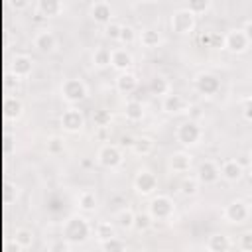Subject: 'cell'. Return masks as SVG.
<instances>
[{
    "instance_id": "28",
    "label": "cell",
    "mask_w": 252,
    "mask_h": 252,
    "mask_svg": "<svg viewBox=\"0 0 252 252\" xmlns=\"http://www.w3.org/2000/svg\"><path fill=\"white\" fill-rule=\"evenodd\" d=\"M154 148H156V142H154V138H150V136H136V138H134V144L130 146L132 154L138 156V158L150 156V154L154 152Z\"/></svg>"
},
{
    "instance_id": "8",
    "label": "cell",
    "mask_w": 252,
    "mask_h": 252,
    "mask_svg": "<svg viewBox=\"0 0 252 252\" xmlns=\"http://www.w3.org/2000/svg\"><path fill=\"white\" fill-rule=\"evenodd\" d=\"M250 39L246 37L242 28H232L226 32V35L222 37V49H226L232 55H242L250 49Z\"/></svg>"
},
{
    "instance_id": "4",
    "label": "cell",
    "mask_w": 252,
    "mask_h": 252,
    "mask_svg": "<svg viewBox=\"0 0 252 252\" xmlns=\"http://www.w3.org/2000/svg\"><path fill=\"white\" fill-rule=\"evenodd\" d=\"M132 187L136 191V195L140 197H154L158 187H159V181H158V175L148 169V167H140L132 179Z\"/></svg>"
},
{
    "instance_id": "38",
    "label": "cell",
    "mask_w": 252,
    "mask_h": 252,
    "mask_svg": "<svg viewBox=\"0 0 252 252\" xmlns=\"http://www.w3.org/2000/svg\"><path fill=\"white\" fill-rule=\"evenodd\" d=\"M118 41H120L122 45H132L134 41H138V32H136V28L130 26V24H122Z\"/></svg>"
},
{
    "instance_id": "9",
    "label": "cell",
    "mask_w": 252,
    "mask_h": 252,
    "mask_svg": "<svg viewBox=\"0 0 252 252\" xmlns=\"http://www.w3.org/2000/svg\"><path fill=\"white\" fill-rule=\"evenodd\" d=\"M124 161V154L118 144H102L96 152V163L104 169H116Z\"/></svg>"
},
{
    "instance_id": "40",
    "label": "cell",
    "mask_w": 252,
    "mask_h": 252,
    "mask_svg": "<svg viewBox=\"0 0 252 252\" xmlns=\"http://www.w3.org/2000/svg\"><path fill=\"white\" fill-rule=\"evenodd\" d=\"M120 30H122V24H118V22H110L108 26H104V35L110 39V41H118V37H120Z\"/></svg>"
},
{
    "instance_id": "3",
    "label": "cell",
    "mask_w": 252,
    "mask_h": 252,
    "mask_svg": "<svg viewBox=\"0 0 252 252\" xmlns=\"http://www.w3.org/2000/svg\"><path fill=\"white\" fill-rule=\"evenodd\" d=\"M175 140L183 148H195L203 140V126L197 120L187 118V120H183V122L177 124V128H175Z\"/></svg>"
},
{
    "instance_id": "11",
    "label": "cell",
    "mask_w": 252,
    "mask_h": 252,
    "mask_svg": "<svg viewBox=\"0 0 252 252\" xmlns=\"http://www.w3.org/2000/svg\"><path fill=\"white\" fill-rule=\"evenodd\" d=\"M85 114H83V110H79L77 106H69V108H65L63 112H61V116H59V126L67 132V134H79V132H83V128H85Z\"/></svg>"
},
{
    "instance_id": "48",
    "label": "cell",
    "mask_w": 252,
    "mask_h": 252,
    "mask_svg": "<svg viewBox=\"0 0 252 252\" xmlns=\"http://www.w3.org/2000/svg\"><path fill=\"white\" fill-rule=\"evenodd\" d=\"M161 252H175V250H171V248H167V250H161Z\"/></svg>"
},
{
    "instance_id": "49",
    "label": "cell",
    "mask_w": 252,
    "mask_h": 252,
    "mask_svg": "<svg viewBox=\"0 0 252 252\" xmlns=\"http://www.w3.org/2000/svg\"><path fill=\"white\" fill-rule=\"evenodd\" d=\"M248 175H250V179H252V165H250V173H248Z\"/></svg>"
},
{
    "instance_id": "16",
    "label": "cell",
    "mask_w": 252,
    "mask_h": 252,
    "mask_svg": "<svg viewBox=\"0 0 252 252\" xmlns=\"http://www.w3.org/2000/svg\"><path fill=\"white\" fill-rule=\"evenodd\" d=\"M189 108H191V104L177 93H169L167 96L161 98V110L165 114H169V116L185 114V112H189Z\"/></svg>"
},
{
    "instance_id": "35",
    "label": "cell",
    "mask_w": 252,
    "mask_h": 252,
    "mask_svg": "<svg viewBox=\"0 0 252 252\" xmlns=\"http://www.w3.org/2000/svg\"><path fill=\"white\" fill-rule=\"evenodd\" d=\"M154 217L148 213V211H140L136 213V220H134V230L136 232H148L152 226H154Z\"/></svg>"
},
{
    "instance_id": "30",
    "label": "cell",
    "mask_w": 252,
    "mask_h": 252,
    "mask_svg": "<svg viewBox=\"0 0 252 252\" xmlns=\"http://www.w3.org/2000/svg\"><path fill=\"white\" fill-rule=\"evenodd\" d=\"M91 63H93V67H96V69H106V67H110V63H112V49H108V47H104V45L94 47V51H93V55H91Z\"/></svg>"
},
{
    "instance_id": "21",
    "label": "cell",
    "mask_w": 252,
    "mask_h": 252,
    "mask_svg": "<svg viewBox=\"0 0 252 252\" xmlns=\"http://www.w3.org/2000/svg\"><path fill=\"white\" fill-rule=\"evenodd\" d=\"M232 240L224 232H211L205 240V250L207 252H230Z\"/></svg>"
},
{
    "instance_id": "26",
    "label": "cell",
    "mask_w": 252,
    "mask_h": 252,
    "mask_svg": "<svg viewBox=\"0 0 252 252\" xmlns=\"http://www.w3.org/2000/svg\"><path fill=\"white\" fill-rule=\"evenodd\" d=\"M96 207H98V197H96L94 191L85 189V191H81V193L77 195V209H79L81 213H85V215H87V213H94Z\"/></svg>"
},
{
    "instance_id": "2",
    "label": "cell",
    "mask_w": 252,
    "mask_h": 252,
    "mask_svg": "<svg viewBox=\"0 0 252 252\" xmlns=\"http://www.w3.org/2000/svg\"><path fill=\"white\" fill-rule=\"evenodd\" d=\"M59 94H61V98H63L65 102H69V104H79V102L87 100V96H89V87H87V83H85L83 79H79V77H67V79H63V83H61V87H59Z\"/></svg>"
},
{
    "instance_id": "19",
    "label": "cell",
    "mask_w": 252,
    "mask_h": 252,
    "mask_svg": "<svg viewBox=\"0 0 252 252\" xmlns=\"http://www.w3.org/2000/svg\"><path fill=\"white\" fill-rule=\"evenodd\" d=\"M132 65H134V55H132L130 49H126V47H116V49H112V63H110V67H112L114 71L126 73V71L132 69Z\"/></svg>"
},
{
    "instance_id": "32",
    "label": "cell",
    "mask_w": 252,
    "mask_h": 252,
    "mask_svg": "<svg viewBox=\"0 0 252 252\" xmlns=\"http://www.w3.org/2000/svg\"><path fill=\"white\" fill-rule=\"evenodd\" d=\"M12 240H14V244H18L20 248L26 250V248H32V246H33L35 234H33V230H30V228H26V226H20V228L14 230Z\"/></svg>"
},
{
    "instance_id": "25",
    "label": "cell",
    "mask_w": 252,
    "mask_h": 252,
    "mask_svg": "<svg viewBox=\"0 0 252 252\" xmlns=\"http://www.w3.org/2000/svg\"><path fill=\"white\" fill-rule=\"evenodd\" d=\"M122 114L128 122H142L144 116H146V106L142 100H126L124 102V108H122Z\"/></svg>"
},
{
    "instance_id": "14",
    "label": "cell",
    "mask_w": 252,
    "mask_h": 252,
    "mask_svg": "<svg viewBox=\"0 0 252 252\" xmlns=\"http://www.w3.org/2000/svg\"><path fill=\"white\" fill-rule=\"evenodd\" d=\"M57 45H59V41H57V35L53 33V30L41 28V30L35 32V35H33V47L39 53L49 55V53H53L57 49Z\"/></svg>"
},
{
    "instance_id": "42",
    "label": "cell",
    "mask_w": 252,
    "mask_h": 252,
    "mask_svg": "<svg viewBox=\"0 0 252 252\" xmlns=\"http://www.w3.org/2000/svg\"><path fill=\"white\" fill-rule=\"evenodd\" d=\"M71 242H67L65 238H57V240H53L51 244H49V248H47V252H71Z\"/></svg>"
},
{
    "instance_id": "10",
    "label": "cell",
    "mask_w": 252,
    "mask_h": 252,
    "mask_svg": "<svg viewBox=\"0 0 252 252\" xmlns=\"http://www.w3.org/2000/svg\"><path fill=\"white\" fill-rule=\"evenodd\" d=\"M193 87L203 96H215L220 93V79L211 71H201L193 79Z\"/></svg>"
},
{
    "instance_id": "18",
    "label": "cell",
    "mask_w": 252,
    "mask_h": 252,
    "mask_svg": "<svg viewBox=\"0 0 252 252\" xmlns=\"http://www.w3.org/2000/svg\"><path fill=\"white\" fill-rule=\"evenodd\" d=\"M10 73L16 79H26L33 73V59L26 53H18L12 61H10Z\"/></svg>"
},
{
    "instance_id": "44",
    "label": "cell",
    "mask_w": 252,
    "mask_h": 252,
    "mask_svg": "<svg viewBox=\"0 0 252 252\" xmlns=\"http://www.w3.org/2000/svg\"><path fill=\"white\" fill-rule=\"evenodd\" d=\"M242 30H244V33H246V37H248V39H250V43H252V18L244 22V26H242Z\"/></svg>"
},
{
    "instance_id": "46",
    "label": "cell",
    "mask_w": 252,
    "mask_h": 252,
    "mask_svg": "<svg viewBox=\"0 0 252 252\" xmlns=\"http://www.w3.org/2000/svg\"><path fill=\"white\" fill-rule=\"evenodd\" d=\"M120 142H122L124 146H128V148H130V146L134 144V138H132V136H122V140H120Z\"/></svg>"
},
{
    "instance_id": "7",
    "label": "cell",
    "mask_w": 252,
    "mask_h": 252,
    "mask_svg": "<svg viewBox=\"0 0 252 252\" xmlns=\"http://www.w3.org/2000/svg\"><path fill=\"white\" fill-rule=\"evenodd\" d=\"M250 217H252V211L244 199H232L222 209V219L230 224H244L250 220Z\"/></svg>"
},
{
    "instance_id": "23",
    "label": "cell",
    "mask_w": 252,
    "mask_h": 252,
    "mask_svg": "<svg viewBox=\"0 0 252 252\" xmlns=\"http://www.w3.org/2000/svg\"><path fill=\"white\" fill-rule=\"evenodd\" d=\"M114 87H116V91L120 94H132L138 89V77H136V73H132V71L118 73L116 79H114Z\"/></svg>"
},
{
    "instance_id": "39",
    "label": "cell",
    "mask_w": 252,
    "mask_h": 252,
    "mask_svg": "<svg viewBox=\"0 0 252 252\" xmlns=\"http://www.w3.org/2000/svg\"><path fill=\"white\" fill-rule=\"evenodd\" d=\"M100 252H128V246H126V242L122 238L114 236V238H110V240L100 244Z\"/></svg>"
},
{
    "instance_id": "5",
    "label": "cell",
    "mask_w": 252,
    "mask_h": 252,
    "mask_svg": "<svg viewBox=\"0 0 252 252\" xmlns=\"http://www.w3.org/2000/svg\"><path fill=\"white\" fill-rule=\"evenodd\" d=\"M169 28L177 35H191L195 32V28H197V18L185 6L177 8L169 16Z\"/></svg>"
},
{
    "instance_id": "36",
    "label": "cell",
    "mask_w": 252,
    "mask_h": 252,
    "mask_svg": "<svg viewBox=\"0 0 252 252\" xmlns=\"http://www.w3.org/2000/svg\"><path fill=\"white\" fill-rule=\"evenodd\" d=\"M112 122V112L108 108H96L93 112V124L96 128H108Z\"/></svg>"
},
{
    "instance_id": "27",
    "label": "cell",
    "mask_w": 252,
    "mask_h": 252,
    "mask_svg": "<svg viewBox=\"0 0 252 252\" xmlns=\"http://www.w3.org/2000/svg\"><path fill=\"white\" fill-rule=\"evenodd\" d=\"M134 220H136V213L130 207H122L114 213V224L120 230H134Z\"/></svg>"
},
{
    "instance_id": "37",
    "label": "cell",
    "mask_w": 252,
    "mask_h": 252,
    "mask_svg": "<svg viewBox=\"0 0 252 252\" xmlns=\"http://www.w3.org/2000/svg\"><path fill=\"white\" fill-rule=\"evenodd\" d=\"M185 8L197 18V16L207 14V12L213 8V2H211V0H191L189 4H185Z\"/></svg>"
},
{
    "instance_id": "41",
    "label": "cell",
    "mask_w": 252,
    "mask_h": 252,
    "mask_svg": "<svg viewBox=\"0 0 252 252\" xmlns=\"http://www.w3.org/2000/svg\"><path fill=\"white\" fill-rule=\"evenodd\" d=\"M238 248L240 252H252V230H244L238 236Z\"/></svg>"
},
{
    "instance_id": "15",
    "label": "cell",
    "mask_w": 252,
    "mask_h": 252,
    "mask_svg": "<svg viewBox=\"0 0 252 252\" xmlns=\"http://www.w3.org/2000/svg\"><path fill=\"white\" fill-rule=\"evenodd\" d=\"M112 16H114V8L110 2L96 0L89 6V18L98 26H108L112 22Z\"/></svg>"
},
{
    "instance_id": "45",
    "label": "cell",
    "mask_w": 252,
    "mask_h": 252,
    "mask_svg": "<svg viewBox=\"0 0 252 252\" xmlns=\"http://www.w3.org/2000/svg\"><path fill=\"white\" fill-rule=\"evenodd\" d=\"M10 6H12V8H16V10H24V8H28V6H30V2H28V0H20V2H16V0H14V2H10Z\"/></svg>"
},
{
    "instance_id": "17",
    "label": "cell",
    "mask_w": 252,
    "mask_h": 252,
    "mask_svg": "<svg viewBox=\"0 0 252 252\" xmlns=\"http://www.w3.org/2000/svg\"><path fill=\"white\" fill-rule=\"evenodd\" d=\"M138 43L146 49H158L161 43H163V35H161V30L156 28V26H144L140 32H138Z\"/></svg>"
},
{
    "instance_id": "31",
    "label": "cell",
    "mask_w": 252,
    "mask_h": 252,
    "mask_svg": "<svg viewBox=\"0 0 252 252\" xmlns=\"http://www.w3.org/2000/svg\"><path fill=\"white\" fill-rule=\"evenodd\" d=\"M199 191H201V183H199V179H197L195 175H193V177L187 175V177H183V179L179 181V195L191 199V197H197Z\"/></svg>"
},
{
    "instance_id": "43",
    "label": "cell",
    "mask_w": 252,
    "mask_h": 252,
    "mask_svg": "<svg viewBox=\"0 0 252 252\" xmlns=\"http://www.w3.org/2000/svg\"><path fill=\"white\" fill-rule=\"evenodd\" d=\"M242 116H244L246 122L252 124V96L244 100V104H242Z\"/></svg>"
},
{
    "instance_id": "6",
    "label": "cell",
    "mask_w": 252,
    "mask_h": 252,
    "mask_svg": "<svg viewBox=\"0 0 252 252\" xmlns=\"http://www.w3.org/2000/svg\"><path fill=\"white\" fill-rule=\"evenodd\" d=\"M148 213L154 217V220H169L175 215V203L169 195L158 193L148 203Z\"/></svg>"
},
{
    "instance_id": "13",
    "label": "cell",
    "mask_w": 252,
    "mask_h": 252,
    "mask_svg": "<svg viewBox=\"0 0 252 252\" xmlns=\"http://www.w3.org/2000/svg\"><path fill=\"white\" fill-rule=\"evenodd\" d=\"M195 177L201 185H215L220 179V165L215 159H203L195 169Z\"/></svg>"
},
{
    "instance_id": "22",
    "label": "cell",
    "mask_w": 252,
    "mask_h": 252,
    "mask_svg": "<svg viewBox=\"0 0 252 252\" xmlns=\"http://www.w3.org/2000/svg\"><path fill=\"white\" fill-rule=\"evenodd\" d=\"M35 12L43 18H57L65 12V4L61 0H37Z\"/></svg>"
},
{
    "instance_id": "1",
    "label": "cell",
    "mask_w": 252,
    "mask_h": 252,
    "mask_svg": "<svg viewBox=\"0 0 252 252\" xmlns=\"http://www.w3.org/2000/svg\"><path fill=\"white\" fill-rule=\"evenodd\" d=\"M93 232L94 230H93L89 219L81 213L69 215L61 224V238H65L71 244H85L93 236Z\"/></svg>"
},
{
    "instance_id": "29",
    "label": "cell",
    "mask_w": 252,
    "mask_h": 252,
    "mask_svg": "<svg viewBox=\"0 0 252 252\" xmlns=\"http://www.w3.org/2000/svg\"><path fill=\"white\" fill-rule=\"evenodd\" d=\"M114 236H116V224H114V220L102 219V220H98L94 224V238L98 240V244H102V242H106V240H110Z\"/></svg>"
},
{
    "instance_id": "24",
    "label": "cell",
    "mask_w": 252,
    "mask_h": 252,
    "mask_svg": "<svg viewBox=\"0 0 252 252\" xmlns=\"http://www.w3.org/2000/svg\"><path fill=\"white\" fill-rule=\"evenodd\" d=\"M148 89H150V93H152L154 96H159V98H163V96H167L169 93H173L169 79H167L165 75H161V73H156V75L150 79Z\"/></svg>"
},
{
    "instance_id": "33",
    "label": "cell",
    "mask_w": 252,
    "mask_h": 252,
    "mask_svg": "<svg viewBox=\"0 0 252 252\" xmlns=\"http://www.w3.org/2000/svg\"><path fill=\"white\" fill-rule=\"evenodd\" d=\"M22 114H24V102L18 98V96H10L8 100H6V116L14 122H18L20 118H22Z\"/></svg>"
},
{
    "instance_id": "34",
    "label": "cell",
    "mask_w": 252,
    "mask_h": 252,
    "mask_svg": "<svg viewBox=\"0 0 252 252\" xmlns=\"http://www.w3.org/2000/svg\"><path fill=\"white\" fill-rule=\"evenodd\" d=\"M65 150H67V144L63 136H49L45 140V152L49 156H61Z\"/></svg>"
},
{
    "instance_id": "20",
    "label": "cell",
    "mask_w": 252,
    "mask_h": 252,
    "mask_svg": "<svg viewBox=\"0 0 252 252\" xmlns=\"http://www.w3.org/2000/svg\"><path fill=\"white\" fill-rule=\"evenodd\" d=\"M220 177L224 181H228V183H236V181H240L244 177V165L234 158L224 159L220 163Z\"/></svg>"
},
{
    "instance_id": "12",
    "label": "cell",
    "mask_w": 252,
    "mask_h": 252,
    "mask_svg": "<svg viewBox=\"0 0 252 252\" xmlns=\"http://www.w3.org/2000/svg\"><path fill=\"white\" fill-rule=\"evenodd\" d=\"M193 167V156L191 152L187 150H177V152H171L169 158H167V169L175 175H181V173H189Z\"/></svg>"
},
{
    "instance_id": "47",
    "label": "cell",
    "mask_w": 252,
    "mask_h": 252,
    "mask_svg": "<svg viewBox=\"0 0 252 252\" xmlns=\"http://www.w3.org/2000/svg\"><path fill=\"white\" fill-rule=\"evenodd\" d=\"M248 156H250V161H252V148H250V152H248Z\"/></svg>"
}]
</instances>
